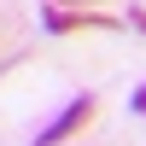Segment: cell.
I'll return each instance as SVG.
<instances>
[{
	"mask_svg": "<svg viewBox=\"0 0 146 146\" xmlns=\"http://www.w3.org/2000/svg\"><path fill=\"white\" fill-rule=\"evenodd\" d=\"M88 117H94V94H82V100H70V105H64V117H58V123H47L41 135H35V146H64L82 123H88Z\"/></svg>",
	"mask_w": 146,
	"mask_h": 146,
	"instance_id": "cell-1",
	"label": "cell"
},
{
	"mask_svg": "<svg viewBox=\"0 0 146 146\" xmlns=\"http://www.w3.org/2000/svg\"><path fill=\"white\" fill-rule=\"evenodd\" d=\"M129 23H135V29H146V12H135V18H129Z\"/></svg>",
	"mask_w": 146,
	"mask_h": 146,
	"instance_id": "cell-5",
	"label": "cell"
},
{
	"mask_svg": "<svg viewBox=\"0 0 146 146\" xmlns=\"http://www.w3.org/2000/svg\"><path fill=\"white\" fill-rule=\"evenodd\" d=\"M53 6H64V12H88V6H100V0H53Z\"/></svg>",
	"mask_w": 146,
	"mask_h": 146,
	"instance_id": "cell-3",
	"label": "cell"
},
{
	"mask_svg": "<svg viewBox=\"0 0 146 146\" xmlns=\"http://www.w3.org/2000/svg\"><path fill=\"white\" fill-rule=\"evenodd\" d=\"M129 105H135V111H146V82L135 88V100H129Z\"/></svg>",
	"mask_w": 146,
	"mask_h": 146,
	"instance_id": "cell-4",
	"label": "cell"
},
{
	"mask_svg": "<svg viewBox=\"0 0 146 146\" xmlns=\"http://www.w3.org/2000/svg\"><path fill=\"white\" fill-rule=\"evenodd\" d=\"M47 29L70 35V29H117V18H100V12H47Z\"/></svg>",
	"mask_w": 146,
	"mask_h": 146,
	"instance_id": "cell-2",
	"label": "cell"
},
{
	"mask_svg": "<svg viewBox=\"0 0 146 146\" xmlns=\"http://www.w3.org/2000/svg\"><path fill=\"white\" fill-rule=\"evenodd\" d=\"M0 35H6V0H0Z\"/></svg>",
	"mask_w": 146,
	"mask_h": 146,
	"instance_id": "cell-6",
	"label": "cell"
}]
</instances>
